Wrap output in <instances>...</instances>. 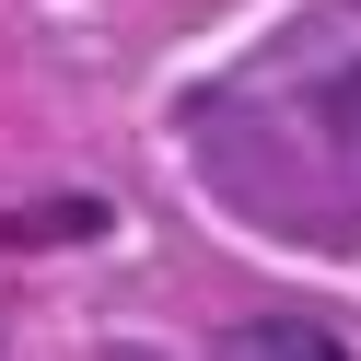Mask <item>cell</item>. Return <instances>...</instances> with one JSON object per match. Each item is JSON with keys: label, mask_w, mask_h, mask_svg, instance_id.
Wrapping results in <instances>:
<instances>
[{"label": "cell", "mask_w": 361, "mask_h": 361, "mask_svg": "<svg viewBox=\"0 0 361 361\" xmlns=\"http://www.w3.org/2000/svg\"><path fill=\"white\" fill-rule=\"evenodd\" d=\"M210 361H350V350H338V338L314 326V314H245V326L221 338Z\"/></svg>", "instance_id": "cell-1"}, {"label": "cell", "mask_w": 361, "mask_h": 361, "mask_svg": "<svg viewBox=\"0 0 361 361\" xmlns=\"http://www.w3.org/2000/svg\"><path fill=\"white\" fill-rule=\"evenodd\" d=\"M326 128L361 152V71H338V82H326Z\"/></svg>", "instance_id": "cell-2"}]
</instances>
